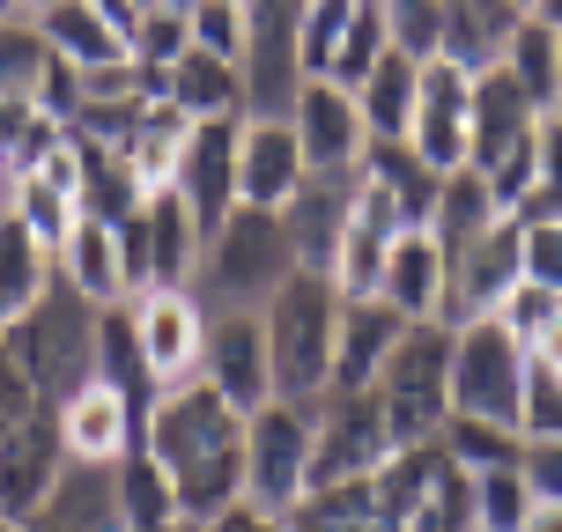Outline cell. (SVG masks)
Returning a JSON list of instances; mask_svg holds the SVG:
<instances>
[{"label":"cell","instance_id":"1","mask_svg":"<svg viewBox=\"0 0 562 532\" xmlns=\"http://www.w3.org/2000/svg\"><path fill=\"white\" fill-rule=\"evenodd\" d=\"M140 444L156 451V466L170 474L186 525H207L229 503H245V415L215 385H200V377L193 385H170L156 399Z\"/></svg>","mask_w":562,"mask_h":532},{"label":"cell","instance_id":"2","mask_svg":"<svg viewBox=\"0 0 562 532\" xmlns=\"http://www.w3.org/2000/svg\"><path fill=\"white\" fill-rule=\"evenodd\" d=\"M97 318H104V310L89 304V296H75V288L53 274V288L0 333L8 363L23 370V385L37 393V407L59 415L82 385H97Z\"/></svg>","mask_w":562,"mask_h":532},{"label":"cell","instance_id":"3","mask_svg":"<svg viewBox=\"0 0 562 532\" xmlns=\"http://www.w3.org/2000/svg\"><path fill=\"white\" fill-rule=\"evenodd\" d=\"M296 274V245L274 207H229L223 229H207L193 267L200 310H267L274 288Z\"/></svg>","mask_w":562,"mask_h":532},{"label":"cell","instance_id":"4","mask_svg":"<svg viewBox=\"0 0 562 532\" xmlns=\"http://www.w3.org/2000/svg\"><path fill=\"white\" fill-rule=\"evenodd\" d=\"M267 318V355H274V399L289 407H318L326 385H334V326H340V288L326 274H296L274 288V304L259 310Z\"/></svg>","mask_w":562,"mask_h":532},{"label":"cell","instance_id":"5","mask_svg":"<svg viewBox=\"0 0 562 532\" xmlns=\"http://www.w3.org/2000/svg\"><path fill=\"white\" fill-rule=\"evenodd\" d=\"M370 393H378V407H385L393 451L400 444H437L445 421H451V326H445V318L407 326Z\"/></svg>","mask_w":562,"mask_h":532},{"label":"cell","instance_id":"6","mask_svg":"<svg viewBox=\"0 0 562 532\" xmlns=\"http://www.w3.org/2000/svg\"><path fill=\"white\" fill-rule=\"evenodd\" d=\"M526 370H533V355H526V340L510 333L504 318H467V326H451V415L518 429Z\"/></svg>","mask_w":562,"mask_h":532},{"label":"cell","instance_id":"7","mask_svg":"<svg viewBox=\"0 0 562 532\" xmlns=\"http://www.w3.org/2000/svg\"><path fill=\"white\" fill-rule=\"evenodd\" d=\"M304 496H311V407L267 399L259 415H245V503L289 518Z\"/></svg>","mask_w":562,"mask_h":532},{"label":"cell","instance_id":"8","mask_svg":"<svg viewBox=\"0 0 562 532\" xmlns=\"http://www.w3.org/2000/svg\"><path fill=\"white\" fill-rule=\"evenodd\" d=\"M385 459H393V429L378 393H326L311 407V488L370 480Z\"/></svg>","mask_w":562,"mask_h":532},{"label":"cell","instance_id":"9","mask_svg":"<svg viewBox=\"0 0 562 532\" xmlns=\"http://www.w3.org/2000/svg\"><path fill=\"white\" fill-rule=\"evenodd\" d=\"M200 385H215L237 415H259L274 399V355H267V318L259 310H207Z\"/></svg>","mask_w":562,"mask_h":532},{"label":"cell","instance_id":"10","mask_svg":"<svg viewBox=\"0 0 562 532\" xmlns=\"http://www.w3.org/2000/svg\"><path fill=\"white\" fill-rule=\"evenodd\" d=\"M518 281H526V229L504 215V223H488L474 245H467V252L445 267V326L496 318Z\"/></svg>","mask_w":562,"mask_h":532},{"label":"cell","instance_id":"11","mask_svg":"<svg viewBox=\"0 0 562 532\" xmlns=\"http://www.w3.org/2000/svg\"><path fill=\"white\" fill-rule=\"evenodd\" d=\"M134 333H140V355H148V377H156L164 393L200 377L207 310H200L193 288H148V296H134Z\"/></svg>","mask_w":562,"mask_h":532},{"label":"cell","instance_id":"12","mask_svg":"<svg viewBox=\"0 0 562 532\" xmlns=\"http://www.w3.org/2000/svg\"><path fill=\"white\" fill-rule=\"evenodd\" d=\"M289 126H296V148H304L311 170H356L363 148H370L363 104H356V89H340L334 75H304L296 104H289Z\"/></svg>","mask_w":562,"mask_h":532},{"label":"cell","instance_id":"13","mask_svg":"<svg viewBox=\"0 0 562 532\" xmlns=\"http://www.w3.org/2000/svg\"><path fill=\"white\" fill-rule=\"evenodd\" d=\"M237 134H245V118H193V134L178 148L170 193L193 207L200 229H223V215L237 207Z\"/></svg>","mask_w":562,"mask_h":532},{"label":"cell","instance_id":"14","mask_svg":"<svg viewBox=\"0 0 562 532\" xmlns=\"http://www.w3.org/2000/svg\"><path fill=\"white\" fill-rule=\"evenodd\" d=\"M467 126H474V75L451 67V59H422V97H415L407 148L445 178V170L467 163Z\"/></svg>","mask_w":562,"mask_h":532},{"label":"cell","instance_id":"15","mask_svg":"<svg viewBox=\"0 0 562 532\" xmlns=\"http://www.w3.org/2000/svg\"><path fill=\"white\" fill-rule=\"evenodd\" d=\"M540 104L518 89V75H510L504 59L496 67H481L474 75V126H467V163L474 170H496L504 156H518V148H533L540 140Z\"/></svg>","mask_w":562,"mask_h":532},{"label":"cell","instance_id":"16","mask_svg":"<svg viewBox=\"0 0 562 532\" xmlns=\"http://www.w3.org/2000/svg\"><path fill=\"white\" fill-rule=\"evenodd\" d=\"M30 532H134L126 503H119V459H67L59 480L45 488V503L23 518Z\"/></svg>","mask_w":562,"mask_h":532},{"label":"cell","instance_id":"17","mask_svg":"<svg viewBox=\"0 0 562 532\" xmlns=\"http://www.w3.org/2000/svg\"><path fill=\"white\" fill-rule=\"evenodd\" d=\"M304 148H296V126L289 118H245V134H237V207H289V200L304 193Z\"/></svg>","mask_w":562,"mask_h":532},{"label":"cell","instance_id":"18","mask_svg":"<svg viewBox=\"0 0 562 532\" xmlns=\"http://www.w3.org/2000/svg\"><path fill=\"white\" fill-rule=\"evenodd\" d=\"M59 466H67V444H59L53 407L8 421L0 429V510L8 518H30V510L45 503V488L59 480Z\"/></svg>","mask_w":562,"mask_h":532},{"label":"cell","instance_id":"19","mask_svg":"<svg viewBox=\"0 0 562 532\" xmlns=\"http://www.w3.org/2000/svg\"><path fill=\"white\" fill-rule=\"evenodd\" d=\"M407 318L385 296H340V326H334V385L326 393H370L385 355L400 348Z\"/></svg>","mask_w":562,"mask_h":532},{"label":"cell","instance_id":"20","mask_svg":"<svg viewBox=\"0 0 562 532\" xmlns=\"http://www.w3.org/2000/svg\"><path fill=\"white\" fill-rule=\"evenodd\" d=\"M356 185H363V163H356V170H311L304 193L281 207L289 245H296V267H311V274H326V267H334V245H340V229H348Z\"/></svg>","mask_w":562,"mask_h":532},{"label":"cell","instance_id":"21","mask_svg":"<svg viewBox=\"0 0 562 532\" xmlns=\"http://www.w3.org/2000/svg\"><path fill=\"white\" fill-rule=\"evenodd\" d=\"M53 274L67 281L75 296H89L97 310L134 304V281H126V245H119V229L97 223V215H75V229L59 237V252H53Z\"/></svg>","mask_w":562,"mask_h":532},{"label":"cell","instance_id":"22","mask_svg":"<svg viewBox=\"0 0 562 532\" xmlns=\"http://www.w3.org/2000/svg\"><path fill=\"white\" fill-rule=\"evenodd\" d=\"M59 444H67V459H126V451L148 437V421L134 415V399H119L112 385H82V393L59 407Z\"/></svg>","mask_w":562,"mask_h":532},{"label":"cell","instance_id":"23","mask_svg":"<svg viewBox=\"0 0 562 532\" xmlns=\"http://www.w3.org/2000/svg\"><path fill=\"white\" fill-rule=\"evenodd\" d=\"M378 296H385L407 326L445 318V245H437L429 229H400V237H393V259H385V281H378Z\"/></svg>","mask_w":562,"mask_h":532},{"label":"cell","instance_id":"24","mask_svg":"<svg viewBox=\"0 0 562 532\" xmlns=\"http://www.w3.org/2000/svg\"><path fill=\"white\" fill-rule=\"evenodd\" d=\"M37 30H45V53L67 59V67H82V75L134 59V37H126L104 8H89V0H53V8L37 15Z\"/></svg>","mask_w":562,"mask_h":532},{"label":"cell","instance_id":"25","mask_svg":"<svg viewBox=\"0 0 562 532\" xmlns=\"http://www.w3.org/2000/svg\"><path fill=\"white\" fill-rule=\"evenodd\" d=\"M445 466H451L445 444H400L393 459L370 474V510H378V525H385V532L407 525V518L429 503V488L445 480Z\"/></svg>","mask_w":562,"mask_h":532},{"label":"cell","instance_id":"26","mask_svg":"<svg viewBox=\"0 0 562 532\" xmlns=\"http://www.w3.org/2000/svg\"><path fill=\"white\" fill-rule=\"evenodd\" d=\"M97 385H112L119 399H134V415L148 421L164 385L148 377V355H140V333H134V304H112L97 318Z\"/></svg>","mask_w":562,"mask_h":532},{"label":"cell","instance_id":"27","mask_svg":"<svg viewBox=\"0 0 562 532\" xmlns=\"http://www.w3.org/2000/svg\"><path fill=\"white\" fill-rule=\"evenodd\" d=\"M488 223H504V207H496V193H488V178H481L474 163L445 170V185H437V207H429V223H422L429 237H437V245H445V267L467 252V245H474Z\"/></svg>","mask_w":562,"mask_h":532},{"label":"cell","instance_id":"28","mask_svg":"<svg viewBox=\"0 0 562 532\" xmlns=\"http://www.w3.org/2000/svg\"><path fill=\"white\" fill-rule=\"evenodd\" d=\"M164 97L186 118H245V75H237V59L200 53V45L164 75Z\"/></svg>","mask_w":562,"mask_h":532},{"label":"cell","instance_id":"29","mask_svg":"<svg viewBox=\"0 0 562 532\" xmlns=\"http://www.w3.org/2000/svg\"><path fill=\"white\" fill-rule=\"evenodd\" d=\"M510 30H518V8H510V0H445V53L437 59L481 75V67L504 59Z\"/></svg>","mask_w":562,"mask_h":532},{"label":"cell","instance_id":"30","mask_svg":"<svg viewBox=\"0 0 562 532\" xmlns=\"http://www.w3.org/2000/svg\"><path fill=\"white\" fill-rule=\"evenodd\" d=\"M415 97H422V59H407L393 45V53L356 82V104H363L370 140H407V126H415Z\"/></svg>","mask_w":562,"mask_h":532},{"label":"cell","instance_id":"31","mask_svg":"<svg viewBox=\"0 0 562 532\" xmlns=\"http://www.w3.org/2000/svg\"><path fill=\"white\" fill-rule=\"evenodd\" d=\"M82 215L97 223H134L140 207H148V185H140V170L126 163V148H104V140H82Z\"/></svg>","mask_w":562,"mask_h":532},{"label":"cell","instance_id":"32","mask_svg":"<svg viewBox=\"0 0 562 532\" xmlns=\"http://www.w3.org/2000/svg\"><path fill=\"white\" fill-rule=\"evenodd\" d=\"M45 288H53V252H45L15 215H0V333H8Z\"/></svg>","mask_w":562,"mask_h":532},{"label":"cell","instance_id":"33","mask_svg":"<svg viewBox=\"0 0 562 532\" xmlns=\"http://www.w3.org/2000/svg\"><path fill=\"white\" fill-rule=\"evenodd\" d=\"M363 178L393 193V207L407 215V229L429 223V207H437V185H445V178L422 163L407 140H370V148H363Z\"/></svg>","mask_w":562,"mask_h":532},{"label":"cell","instance_id":"34","mask_svg":"<svg viewBox=\"0 0 562 532\" xmlns=\"http://www.w3.org/2000/svg\"><path fill=\"white\" fill-rule=\"evenodd\" d=\"M119 503H126V525L134 532H186V518H178V488H170V474L156 466L148 444H134L126 459H119Z\"/></svg>","mask_w":562,"mask_h":532},{"label":"cell","instance_id":"35","mask_svg":"<svg viewBox=\"0 0 562 532\" xmlns=\"http://www.w3.org/2000/svg\"><path fill=\"white\" fill-rule=\"evenodd\" d=\"M186 134H193V118L178 112L170 97H156V104L134 118V134L119 140V148H126V163L140 170V185H148V193H164V185H170V170H178V148H186Z\"/></svg>","mask_w":562,"mask_h":532},{"label":"cell","instance_id":"36","mask_svg":"<svg viewBox=\"0 0 562 532\" xmlns=\"http://www.w3.org/2000/svg\"><path fill=\"white\" fill-rule=\"evenodd\" d=\"M504 67L518 75V89L533 97L540 112L562 97V37L548 23H533V15H518V30H510V45H504Z\"/></svg>","mask_w":562,"mask_h":532},{"label":"cell","instance_id":"37","mask_svg":"<svg viewBox=\"0 0 562 532\" xmlns=\"http://www.w3.org/2000/svg\"><path fill=\"white\" fill-rule=\"evenodd\" d=\"M533 503L540 496H533V480H526L518 459H504V466H474V532H518Z\"/></svg>","mask_w":562,"mask_h":532},{"label":"cell","instance_id":"38","mask_svg":"<svg viewBox=\"0 0 562 532\" xmlns=\"http://www.w3.org/2000/svg\"><path fill=\"white\" fill-rule=\"evenodd\" d=\"M45 30H37V15H0V97H37V82H45Z\"/></svg>","mask_w":562,"mask_h":532},{"label":"cell","instance_id":"39","mask_svg":"<svg viewBox=\"0 0 562 532\" xmlns=\"http://www.w3.org/2000/svg\"><path fill=\"white\" fill-rule=\"evenodd\" d=\"M8 215H15V223H23L45 252H59V237L75 229V215H82V207H75V193H59L53 178L23 170V178H15V207H8Z\"/></svg>","mask_w":562,"mask_h":532},{"label":"cell","instance_id":"40","mask_svg":"<svg viewBox=\"0 0 562 532\" xmlns=\"http://www.w3.org/2000/svg\"><path fill=\"white\" fill-rule=\"evenodd\" d=\"M385 53H393V23H385V0H363V8H356V23L340 30V53H334V67H326V75H334L340 89H356Z\"/></svg>","mask_w":562,"mask_h":532},{"label":"cell","instance_id":"41","mask_svg":"<svg viewBox=\"0 0 562 532\" xmlns=\"http://www.w3.org/2000/svg\"><path fill=\"white\" fill-rule=\"evenodd\" d=\"M437 444H445L451 459H459V466L474 474V466H504V459H518V451H526V437H518V429H504V421H474V415H451V421H445V437H437Z\"/></svg>","mask_w":562,"mask_h":532},{"label":"cell","instance_id":"42","mask_svg":"<svg viewBox=\"0 0 562 532\" xmlns=\"http://www.w3.org/2000/svg\"><path fill=\"white\" fill-rule=\"evenodd\" d=\"M363 0H304L296 8V45H304V75H326L340 53V30L356 23Z\"/></svg>","mask_w":562,"mask_h":532},{"label":"cell","instance_id":"43","mask_svg":"<svg viewBox=\"0 0 562 532\" xmlns=\"http://www.w3.org/2000/svg\"><path fill=\"white\" fill-rule=\"evenodd\" d=\"M385 23H393V45L407 59L445 53V0H385Z\"/></svg>","mask_w":562,"mask_h":532},{"label":"cell","instance_id":"44","mask_svg":"<svg viewBox=\"0 0 562 532\" xmlns=\"http://www.w3.org/2000/svg\"><path fill=\"white\" fill-rule=\"evenodd\" d=\"M193 53V30H186V15H170V8H148L134 23V59L148 67V75H170L178 59Z\"/></svg>","mask_w":562,"mask_h":532},{"label":"cell","instance_id":"45","mask_svg":"<svg viewBox=\"0 0 562 532\" xmlns=\"http://www.w3.org/2000/svg\"><path fill=\"white\" fill-rule=\"evenodd\" d=\"M540 215H562V126L540 118V163H533V193L510 207V223H540Z\"/></svg>","mask_w":562,"mask_h":532},{"label":"cell","instance_id":"46","mask_svg":"<svg viewBox=\"0 0 562 532\" xmlns=\"http://www.w3.org/2000/svg\"><path fill=\"white\" fill-rule=\"evenodd\" d=\"M518 437L540 444V437H562V370L533 363L526 370V399H518Z\"/></svg>","mask_w":562,"mask_h":532},{"label":"cell","instance_id":"47","mask_svg":"<svg viewBox=\"0 0 562 532\" xmlns=\"http://www.w3.org/2000/svg\"><path fill=\"white\" fill-rule=\"evenodd\" d=\"M200 53H223V59H245V0H200L186 15Z\"/></svg>","mask_w":562,"mask_h":532},{"label":"cell","instance_id":"48","mask_svg":"<svg viewBox=\"0 0 562 532\" xmlns=\"http://www.w3.org/2000/svg\"><path fill=\"white\" fill-rule=\"evenodd\" d=\"M518 229H526V281L562 296V215H540V223H518Z\"/></svg>","mask_w":562,"mask_h":532},{"label":"cell","instance_id":"49","mask_svg":"<svg viewBox=\"0 0 562 532\" xmlns=\"http://www.w3.org/2000/svg\"><path fill=\"white\" fill-rule=\"evenodd\" d=\"M555 310H562V296H555V288H533V281H518V288L504 296V310H496V318H504V326H510L518 340H533L540 326L555 318Z\"/></svg>","mask_w":562,"mask_h":532},{"label":"cell","instance_id":"50","mask_svg":"<svg viewBox=\"0 0 562 532\" xmlns=\"http://www.w3.org/2000/svg\"><path fill=\"white\" fill-rule=\"evenodd\" d=\"M518 466H526V480H533L540 503H562V437H540V444L518 451Z\"/></svg>","mask_w":562,"mask_h":532},{"label":"cell","instance_id":"51","mask_svg":"<svg viewBox=\"0 0 562 532\" xmlns=\"http://www.w3.org/2000/svg\"><path fill=\"white\" fill-rule=\"evenodd\" d=\"M186 532H289L274 518V510H259V503H229L223 518H207V525H186Z\"/></svg>","mask_w":562,"mask_h":532},{"label":"cell","instance_id":"52","mask_svg":"<svg viewBox=\"0 0 562 532\" xmlns=\"http://www.w3.org/2000/svg\"><path fill=\"white\" fill-rule=\"evenodd\" d=\"M526 355H533V363H548V370H562V310L540 326L533 340H526Z\"/></svg>","mask_w":562,"mask_h":532},{"label":"cell","instance_id":"53","mask_svg":"<svg viewBox=\"0 0 562 532\" xmlns=\"http://www.w3.org/2000/svg\"><path fill=\"white\" fill-rule=\"evenodd\" d=\"M518 532H562V503H533Z\"/></svg>","mask_w":562,"mask_h":532},{"label":"cell","instance_id":"54","mask_svg":"<svg viewBox=\"0 0 562 532\" xmlns=\"http://www.w3.org/2000/svg\"><path fill=\"white\" fill-rule=\"evenodd\" d=\"M89 8H104V15H112V23L126 30V37H134V23H140V8H134V0H89Z\"/></svg>","mask_w":562,"mask_h":532},{"label":"cell","instance_id":"55","mask_svg":"<svg viewBox=\"0 0 562 532\" xmlns=\"http://www.w3.org/2000/svg\"><path fill=\"white\" fill-rule=\"evenodd\" d=\"M526 15H533V23H548V30H562V0H533Z\"/></svg>","mask_w":562,"mask_h":532},{"label":"cell","instance_id":"56","mask_svg":"<svg viewBox=\"0 0 562 532\" xmlns=\"http://www.w3.org/2000/svg\"><path fill=\"white\" fill-rule=\"evenodd\" d=\"M8 207H15V170L0 163V215H8Z\"/></svg>","mask_w":562,"mask_h":532},{"label":"cell","instance_id":"57","mask_svg":"<svg viewBox=\"0 0 562 532\" xmlns=\"http://www.w3.org/2000/svg\"><path fill=\"white\" fill-rule=\"evenodd\" d=\"M156 8H170V15H193L200 0H156Z\"/></svg>","mask_w":562,"mask_h":532},{"label":"cell","instance_id":"58","mask_svg":"<svg viewBox=\"0 0 562 532\" xmlns=\"http://www.w3.org/2000/svg\"><path fill=\"white\" fill-rule=\"evenodd\" d=\"M0 532H30V525H23V518H8V510H0Z\"/></svg>","mask_w":562,"mask_h":532},{"label":"cell","instance_id":"59","mask_svg":"<svg viewBox=\"0 0 562 532\" xmlns=\"http://www.w3.org/2000/svg\"><path fill=\"white\" fill-rule=\"evenodd\" d=\"M45 8H53V0H23V15H45Z\"/></svg>","mask_w":562,"mask_h":532},{"label":"cell","instance_id":"60","mask_svg":"<svg viewBox=\"0 0 562 532\" xmlns=\"http://www.w3.org/2000/svg\"><path fill=\"white\" fill-rule=\"evenodd\" d=\"M548 118H555V126H562V97H555V104H548Z\"/></svg>","mask_w":562,"mask_h":532},{"label":"cell","instance_id":"61","mask_svg":"<svg viewBox=\"0 0 562 532\" xmlns=\"http://www.w3.org/2000/svg\"><path fill=\"white\" fill-rule=\"evenodd\" d=\"M15 8H23V0H0V15H15Z\"/></svg>","mask_w":562,"mask_h":532},{"label":"cell","instance_id":"62","mask_svg":"<svg viewBox=\"0 0 562 532\" xmlns=\"http://www.w3.org/2000/svg\"><path fill=\"white\" fill-rule=\"evenodd\" d=\"M510 8H518V15H526V8H533V0H510Z\"/></svg>","mask_w":562,"mask_h":532},{"label":"cell","instance_id":"63","mask_svg":"<svg viewBox=\"0 0 562 532\" xmlns=\"http://www.w3.org/2000/svg\"><path fill=\"white\" fill-rule=\"evenodd\" d=\"M555 37H562V30H555Z\"/></svg>","mask_w":562,"mask_h":532}]
</instances>
